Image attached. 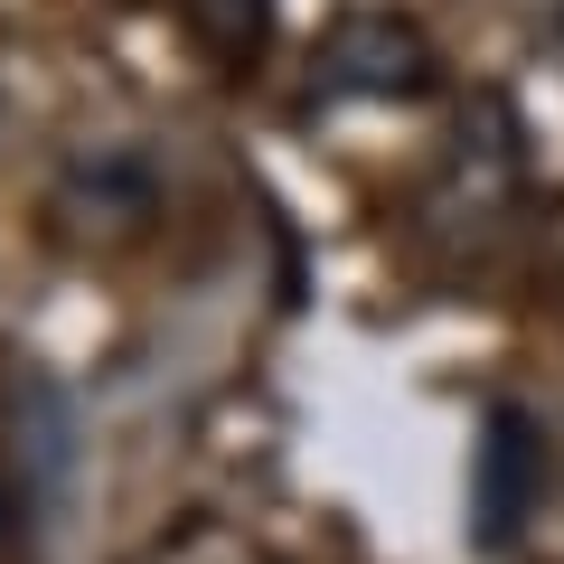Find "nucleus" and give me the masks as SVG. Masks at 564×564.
Listing matches in <instances>:
<instances>
[{"label": "nucleus", "mask_w": 564, "mask_h": 564, "mask_svg": "<svg viewBox=\"0 0 564 564\" xmlns=\"http://www.w3.org/2000/svg\"><path fill=\"white\" fill-rule=\"evenodd\" d=\"M527 217V122L508 95H470L414 188V236L433 254H489Z\"/></svg>", "instance_id": "1"}, {"label": "nucleus", "mask_w": 564, "mask_h": 564, "mask_svg": "<svg viewBox=\"0 0 564 564\" xmlns=\"http://www.w3.org/2000/svg\"><path fill=\"white\" fill-rule=\"evenodd\" d=\"M311 85H321L329 104H423L433 85H443V57H433V39H423L404 10H339L321 39V66H311Z\"/></svg>", "instance_id": "2"}, {"label": "nucleus", "mask_w": 564, "mask_h": 564, "mask_svg": "<svg viewBox=\"0 0 564 564\" xmlns=\"http://www.w3.org/2000/svg\"><path fill=\"white\" fill-rule=\"evenodd\" d=\"M545 462H555V433H545L527 404H489L480 452H470V545H480V555L518 545V527L536 518V499H545Z\"/></svg>", "instance_id": "3"}, {"label": "nucleus", "mask_w": 564, "mask_h": 564, "mask_svg": "<svg viewBox=\"0 0 564 564\" xmlns=\"http://www.w3.org/2000/svg\"><path fill=\"white\" fill-rule=\"evenodd\" d=\"M57 207L76 226H113V236H132V226L161 207V170L141 161V151H85V161L66 170Z\"/></svg>", "instance_id": "4"}, {"label": "nucleus", "mask_w": 564, "mask_h": 564, "mask_svg": "<svg viewBox=\"0 0 564 564\" xmlns=\"http://www.w3.org/2000/svg\"><path fill=\"white\" fill-rule=\"evenodd\" d=\"M66 470H76V414H66V395L47 377H29L20 386V489L57 499Z\"/></svg>", "instance_id": "5"}, {"label": "nucleus", "mask_w": 564, "mask_h": 564, "mask_svg": "<svg viewBox=\"0 0 564 564\" xmlns=\"http://www.w3.org/2000/svg\"><path fill=\"white\" fill-rule=\"evenodd\" d=\"M180 10V29L207 47V66H226V76H245V66L273 47V0H170Z\"/></svg>", "instance_id": "6"}, {"label": "nucleus", "mask_w": 564, "mask_h": 564, "mask_svg": "<svg viewBox=\"0 0 564 564\" xmlns=\"http://www.w3.org/2000/svg\"><path fill=\"white\" fill-rule=\"evenodd\" d=\"M536 292H555V302H564V198L536 217Z\"/></svg>", "instance_id": "7"}, {"label": "nucleus", "mask_w": 564, "mask_h": 564, "mask_svg": "<svg viewBox=\"0 0 564 564\" xmlns=\"http://www.w3.org/2000/svg\"><path fill=\"white\" fill-rule=\"evenodd\" d=\"M20 508H29V489H20V480H0V545L20 536Z\"/></svg>", "instance_id": "8"}, {"label": "nucleus", "mask_w": 564, "mask_h": 564, "mask_svg": "<svg viewBox=\"0 0 564 564\" xmlns=\"http://www.w3.org/2000/svg\"><path fill=\"white\" fill-rule=\"evenodd\" d=\"M545 10H564V0H545Z\"/></svg>", "instance_id": "9"}]
</instances>
